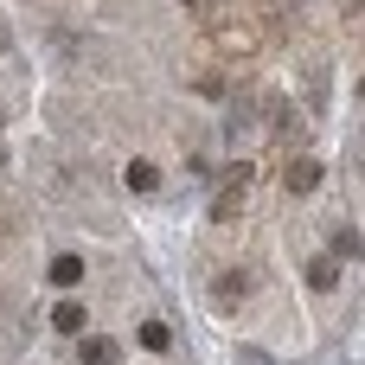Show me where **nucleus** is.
I'll return each mask as SVG.
<instances>
[{"label":"nucleus","mask_w":365,"mask_h":365,"mask_svg":"<svg viewBox=\"0 0 365 365\" xmlns=\"http://www.w3.org/2000/svg\"><path fill=\"white\" fill-rule=\"evenodd\" d=\"M334 276H340V263H334V257H321V263H308V282H314V289H334Z\"/></svg>","instance_id":"9"},{"label":"nucleus","mask_w":365,"mask_h":365,"mask_svg":"<svg viewBox=\"0 0 365 365\" xmlns=\"http://www.w3.org/2000/svg\"><path fill=\"white\" fill-rule=\"evenodd\" d=\"M0 58H6V45H0Z\"/></svg>","instance_id":"11"},{"label":"nucleus","mask_w":365,"mask_h":365,"mask_svg":"<svg viewBox=\"0 0 365 365\" xmlns=\"http://www.w3.org/2000/svg\"><path fill=\"white\" fill-rule=\"evenodd\" d=\"M51 327L58 334H83V302H58L51 308Z\"/></svg>","instance_id":"7"},{"label":"nucleus","mask_w":365,"mask_h":365,"mask_svg":"<svg viewBox=\"0 0 365 365\" xmlns=\"http://www.w3.org/2000/svg\"><path fill=\"white\" fill-rule=\"evenodd\" d=\"M128 192H160V167L154 160H128Z\"/></svg>","instance_id":"5"},{"label":"nucleus","mask_w":365,"mask_h":365,"mask_svg":"<svg viewBox=\"0 0 365 365\" xmlns=\"http://www.w3.org/2000/svg\"><path fill=\"white\" fill-rule=\"evenodd\" d=\"M141 346L148 353H173V327L167 321H141Z\"/></svg>","instance_id":"8"},{"label":"nucleus","mask_w":365,"mask_h":365,"mask_svg":"<svg viewBox=\"0 0 365 365\" xmlns=\"http://www.w3.org/2000/svg\"><path fill=\"white\" fill-rule=\"evenodd\" d=\"M212 295H218V302H225V308H237V302H244V295H250V276H244V269H225V276H218V282H212Z\"/></svg>","instance_id":"4"},{"label":"nucleus","mask_w":365,"mask_h":365,"mask_svg":"<svg viewBox=\"0 0 365 365\" xmlns=\"http://www.w3.org/2000/svg\"><path fill=\"white\" fill-rule=\"evenodd\" d=\"M314 186H321V160L295 154V160H289V192H314Z\"/></svg>","instance_id":"3"},{"label":"nucleus","mask_w":365,"mask_h":365,"mask_svg":"<svg viewBox=\"0 0 365 365\" xmlns=\"http://www.w3.org/2000/svg\"><path fill=\"white\" fill-rule=\"evenodd\" d=\"M0 122H6V103H0Z\"/></svg>","instance_id":"10"},{"label":"nucleus","mask_w":365,"mask_h":365,"mask_svg":"<svg viewBox=\"0 0 365 365\" xmlns=\"http://www.w3.org/2000/svg\"><path fill=\"white\" fill-rule=\"evenodd\" d=\"M77 359H83V365H115V359H122V346H115L109 334H90V340L77 346Z\"/></svg>","instance_id":"2"},{"label":"nucleus","mask_w":365,"mask_h":365,"mask_svg":"<svg viewBox=\"0 0 365 365\" xmlns=\"http://www.w3.org/2000/svg\"><path fill=\"white\" fill-rule=\"evenodd\" d=\"M244 186H250V167L237 160V167L225 173V192H218V205H212V218H218V225H231V218L244 212Z\"/></svg>","instance_id":"1"},{"label":"nucleus","mask_w":365,"mask_h":365,"mask_svg":"<svg viewBox=\"0 0 365 365\" xmlns=\"http://www.w3.org/2000/svg\"><path fill=\"white\" fill-rule=\"evenodd\" d=\"M83 282V257H51V289H77Z\"/></svg>","instance_id":"6"}]
</instances>
